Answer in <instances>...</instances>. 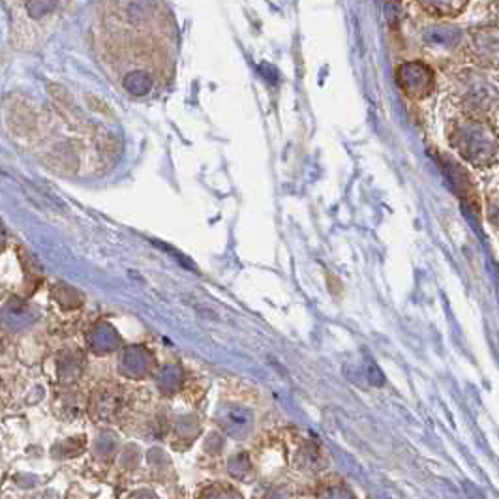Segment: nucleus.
<instances>
[{
  "label": "nucleus",
  "mask_w": 499,
  "mask_h": 499,
  "mask_svg": "<svg viewBox=\"0 0 499 499\" xmlns=\"http://www.w3.org/2000/svg\"><path fill=\"white\" fill-rule=\"evenodd\" d=\"M446 138L462 160L475 167H493L498 164V130L484 115L464 113L446 126Z\"/></svg>",
  "instance_id": "f257e3e1"
},
{
  "label": "nucleus",
  "mask_w": 499,
  "mask_h": 499,
  "mask_svg": "<svg viewBox=\"0 0 499 499\" xmlns=\"http://www.w3.org/2000/svg\"><path fill=\"white\" fill-rule=\"evenodd\" d=\"M396 83L407 98L424 100L435 88V73L422 60H407L396 70Z\"/></svg>",
  "instance_id": "f03ea898"
},
{
  "label": "nucleus",
  "mask_w": 499,
  "mask_h": 499,
  "mask_svg": "<svg viewBox=\"0 0 499 499\" xmlns=\"http://www.w3.org/2000/svg\"><path fill=\"white\" fill-rule=\"evenodd\" d=\"M467 53L477 66L482 68H496L498 66V28L492 26H480L473 30L467 44Z\"/></svg>",
  "instance_id": "7ed1b4c3"
},
{
  "label": "nucleus",
  "mask_w": 499,
  "mask_h": 499,
  "mask_svg": "<svg viewBox=\"0 0 499 499\" xmlns=\"http://www.w3.org/2000/svg\"><path fill=\"white\" fill-rule=\"evenodd\" d=\"M469 0H417L422 12H426L432 17H440V19H449V17H456L464 12Z\"/></svg>",
  "instance_id": "20e7f679"
},
{
  "label": "nucleus",
  "mask_w": 499,
  "mask_h": 499,
  "mask_svg": "<svg viewBox=\"0 0 499 499\" xmlns=\"http://www.w3.org/2000/svg\"><path fill=\"white\" fill-rule=\"evenodd\" d=\"M124 88L133 96H143L147 92L151 91L152 79L144 72H131L124 77Z\"/></svg>",
  "instance_id": "39448f33"
},
{
  "label": "nucleus",
  "mask_w": 499,
  "mask_h": 499,
  "mask_svg": "<svg viewBox=\"0 0 499 499\" xmlns=\"http://www.w3.org/2000/svg\"><path fill=\"white\" fill-rule=\"evenodd\" d=\"M57 8V0H28L26 2V12L32 19H39L47 13H51Z\"/></svg>",
  "instance_id": "423d86ee"
},
{
  "label": "nucleus",
  "mask_w": 499,
  "mask_h": 499,
  "mask_svg": "<svg viewBox=\"0 0 499 499\" xmlns=\"http://www.w3.org/2000/svg\"><path fill=\"white\" fill-rule=\"evenodd\" d=\"M396 2H400V0H396Z\"/></svg>",
  "instance_id": "0eeeda50"
}]
</instances>
